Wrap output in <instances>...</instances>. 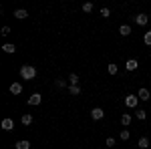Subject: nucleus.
Segmentation results:
<instances>
[{"mask_svg":"<svg viewBox=\"0 0 151 149\" xmlns=\"http://www.w3.org/2000/svg\"><path fill=\"white\" fill-rule=\"evenodd\" d=\"M105 143H107L109 147H113V145H115V139H113V137H107V141H105Z\"/></svg>","mask_w":151,"mask_h":149,"instance_id":"26","label":"nucleus"},{"mask_svg":"<svg viewBox=\"0 0 151 149\" xmlns=\"http://www.w3.org/2000/svg\"><path fill=\"white\" fill-rule=\"evenodd\" d=\"M91 117H93L95 121H101V119L105 117V111L101 109V107H95L93 111H91Z\"/></svg>","mask_w":151,"mask_h":149,"instance_id":"4","label":"nucleus"},{"mask_svg":"<svg viewBox=\"0 0 151 149\" xmlns=\"http://www.w3.org/2000/svg\"><path fill=\"white\" fill-rule=\"evenodd\" d=\"M69 85H79V75L77 73H70L69 75Z\"/></svg>","mask_w":151,"mask_h":149,"instance_id":"18","label":"nucleus"},{"mask_svg":"<svg viewBox=\"0 0 151 149\" xmlns=\"http://www.w3.org/2000/svg\"><path fill=\"white\" fill-rule=\"evenodd\" d=\"M28 16V12L24 10V8H18V10H14V18H18V20H24Z\"/></svg>","mask_w":151,"mask_h":149,"instance_id":"12","label":"nucleus"},{"mask_svg":"<svg viewBox=\"0 0 151 149\" xmlns=\"http://www.w3.org/2000/svg\"><path fill=\"white\" fill-rule=\"evenodd\" d=\"M55 87H57V89H65V87H69V81L57 79V81H55Z\"/></svg>","mask_w":151,"mask_h":149,"instance_id":"17","label":"nucleus"},{"mask_svg":"<svg viewBox=\"0 0 151 149\" xmlns=\"http://www.w3.org/2000/svg\"><path fill=\"white\" fill-rule=\"evenodd\" d=\"M10 93L12 95H20V93H22V85H20V83H12L10 85Z\"/></svg>","mask_w":151,"mask_h":149,"instance_id":"11","label":"nucleus"},{"mask_svg":"<svg viewBox=\"0 0 151 149\" xmlns=\"http://www.w3.org/2000/svg\"><path fill=\"white\" fill-rule=\"evenodd\" d=\"M2 50H4V53H8V55H14L16 46H14V45H10V42H6V45L2 46Z\"/></svg>","mask_w":151,"mask_h":149,"instance_id":"16","label":"nucleus"},{"mask_svg":"<svg viewBox=\"0 0 151 149\" xmlns=\"http://www.w3.org/2000/svg\"><path fill=\"white\" fill-rule=\"evenodd\" d=\"M143 42L151 46V30H149V32H145V36H143Z\"/></svg>","mask_w":151,"mask_h":149,"instance_id":"24","label":"nucleus"},{"mask_svg":"<svg viewBox=\"0 0 151 149\" xmlns=\"http://www.w3.org/2000/svg\"><path fill=\"white\" fill-rule=\"evenodd\" d=\"M0 127H2L4 131H12V129H14V121H12L10 117H6V119H2V123H0Z\"/></svg>","mask_w":151,"mask_h":149,"instance_id":"3","label":"nucleus"},{"mask_svg":"<svg viewBox=\"0 0 151 149\" xmlns=\"http://www.w3.org/2000/svg\"><path fill=\"white\" fill-rule=\"evenodd\" d=\"M137 67H139V63H137L135 58H129L127 63H125V69H127V71H135Z\"/></svg>","mask_w":151,"mask_h":149,"instance_id":"9","label":"nucleus"},{"mask_svg":"<svg viewBox=\"0 0 151 149\" xmlns=\"http://www.w3.org/2000/svg\"><path fill=\"white\" fill-rule=\"evenodd\" d=\"M137 103H139V97H137V95H127V97H125V105H127L129 109H135Z\"/></svg>","mask_w":151,"mask_h":149,"instance_id":"2","label":"nucleus"},{"mask_svg":"<svg viewBox=\"0 0 151 149\" xmlns=\"http://www.w3.org/2000/svg\"><path fill=\"white\" fill-rule=\"evenodd\" d=\"M83 12H93V4L91 2H85L83 4Z\"/></svg>","mask_w":151,"mask_h":149,"instance_id":"23","label":"nucleus"},{"mask_svg":"<svg viewBox=\"0 0 151 149\" xmlns=\"http://www.w3.org/2000/svg\"><path fill=\"white\" fill-rule=\"evenodd\" d=\"M131 121H133V117H131L129 113L121 115V125H123V127H129V125H131Z\"/></svg>","mask_w":151,"mask_h":149,"instance_id":"8","label":"nucleus"},{"mask_svg":"<svg viewBox=\"0 0 151 149\" xmlns=\"http://www.w3.org/2000/svg\"><path fill=\"white\" fill-rule=\"evenodd\" d=\"M36 77V69L32 65H22L20 67V79L22 81H32Z\"/></svg>","mask_w":151,"mask_h":149,"instance_id":"1","label":"nucleus"},{"mask_svg":"<svg viewBox=\"0 0 151 149\" xmlns=\"http://www.w3.org/2000/svg\"><path fill=\"white\" fill-rule=\"evenodd\" d=\"M0 35H4V36L10 35V28H8V26H2V32H0Z\"/></svg>","mask_w":151,"mask_h":149,"instance_id":"27","label":"nucleus"},{"mask_svg":"<svg viewBox=\"0 0 151 149\" xmlns=\"http://www.w3.org/2000/svg\"><path fill=\"white\" fill-rule=\"evenodd\" d=\"M16 149H30V141H26V139L16 141Z\"/></svg>","mask_w":151,"mask_h":149,"instance_id":"14","label":"nucleus"},{"mask_svg":"<svg viewBox=\"0 0 151 149\" xmlns=\"http://www.w3.org/2000/svg\"><path fill=\"white\" fill-rule=\"evenodd\" d=\"M40 101H42V95L40 93H35V95L28 97V105H40Z\"/></svg>","mask_w":151,"mask_h":149,"instance_id":"5","label":"nucleus"},{"mask_svg":"<svg viewBox=\"0 0 151 149\" xmlns=\"http://www.w3.org/2000/svg\"><path fill=\"white\" fill-rule=\"evenodd\" d=\"M135 22L139 24V26H145V24L149 22V16H147V14H137V16H135Z\"/></svg>","mask_w":151,"mask_h":149,"instance_id":"6","label":"nucleus"},{"mask_svg":"<svg viewBox=\"0 0 151 149\" xmlns=\"http://www.w3.org/2000/svg\"><path fill=\"white\" fill-rule=\"evenodd\" d=\"M137 97H139L141 101H149V99H151L149 91H147V89H145V87H141V89H139V93H137Z\"/></svg>","mask_w":151,"mask_h":149,"instance_id":"7","label":"nucleus"},{"mask_svg":"<svg viewBox=\"0 0 151 149\" xmlns=\"http://www.w3.org/2000/svg\"><path fill=\"white\" fill-rule=\"evenodd\" d=\"M135 117H137L139 121H143V119L147 117V111H143V109H137V111H135Z\"/></svg>","mask_w":151,"mask_h":149,"instance_id":"20","label":"nucleus"},{"mask_svg":"<svg viewBox=\"0 0 151 149\" xmlns=\"http://www.w3.org/2000/svg\"><path fill=\"white\" fill-rule=\"evenodd\" d=\"M69 95H73V97H79V95H81L79 85H69Z\"/></svg>","mask_w":151,"mask_h":149,"instance_id":"13","label":"nucleus"},{"mask_svg":"<svg viewBox=\"0 0 151 149\" xmlns=\"http://www.w3.org/2000/svg\"><path fill=\"white\" fill-rule=\"evenodd\" d=\"M101 14H103L105 18H109V16H111V10H109V8H101Z\"/></svg>","mask_w":151,"mask_h":149,"instance_id":"25","label":"nucleus"},{"mask_svg":"<svg viewBox=\"0 0 151 149\" xmlns=\"http://www.w3.org/2000/svg\"><path fill=\"white\" fill-rule=\"evenodd\" d=\"M119 137L123 139V141H127V139H129V137H131V133H129L127 129H123V131H121V133H119Z\"/></svg>","mask_w":151,"mask_h":149,"instance_id":"21","label":"nucleus"},{"mask_svg":"<svg viewBox=\"0 0 151 149\" xmlns=\"http://www.w3.org/2000/svg\"><path fill=\"white\" fill-rule=\"evenodd\" d=\"M32 121H35V119H32V115L30 113H26V115H22V125H32Z\"/></svg>","mask_w":151,"mask_h":149,"instance_id":"15","label":"nucleus"},{"mask_svg":"<svg viewBox=\"0 0 151 149\" xmlns=\"http://www.w3.org/2000/svg\"><path fill=\"white\" fill-rule=\"evenodd\" d=\"M137 145H139L141 149H147V147H149V139H147V137H141Z\"/></svg>","mask_w":151,"mask_h":149,"instance_id":"19","label":"nucleus"},{"mask_svg":"<svg viewBox=\"0 0 151 149\" xmlns=\"http://www.w3.org/2000/svg\"><path fill=\"white\" fill-rule=\"evenodd\" d=\"M119 73V69H117V65H113V63H109V75H117Z\"/></svg>","mask_w":151,"mask_h":149,"instance_id":"22","label":"nucleus"},{"mask_svg":"<svg viewBox=\"0 0 151 149\" xmlns=\"http://www.w3.org/2000/svg\"><path fill=\"white\" fill-rule=\"evenodd\" d=\"M119 35L121 36H129L131 35V26H129V24H121V26H119Z\"/></svg>","mask_w":151,"mask_h":149,"instance_id":"10","label":"nucleus"}]
</instances>
